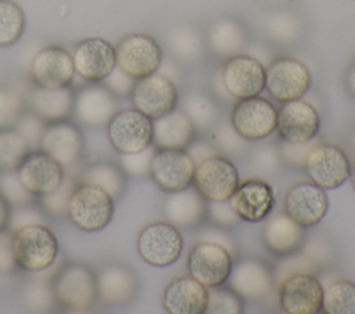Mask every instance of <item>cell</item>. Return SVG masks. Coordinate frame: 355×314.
<instances>
[{
    "label": "cell",
    "mask_w": 355,
    "mask_h": 314,
    "mask_svg": "<svg viewBox=\"0 0 355 314\" xmlns=\"http://www.w3.org/2000/svg\"><path fill=\"white\" fill-rule=\"evenodd\" d=\"M17 267L26 273L49 270L58 256V239L46 224H31L12 231Z\"/></svg>",
    "instance_id": "1"
},
{
    "label": "cell",
    "mask_w": 355,
    "mask_h": 314,
    "mask_svg": "<svg viewBox=\"0 0 355 314\" xmlns=\"http://www.w3.org/2000/svg\"><path fill=\"white\" fill-rule=\"evenodd\" d=\"M114 201L104 188L78 181L68 202L67 216L82 231H101L112 220Z\"/></svg>",
    "instance_id": "2"
},
{
    "label": "cell",
    "mask_w": 355,
    "mask_h": 314,
    "mask_svg": "<svg viewBox=\"0 0 355 314\" xmlns=\"http://www.w3.org/2000/svg\"><path fill=\"white\" fill-rule=\"evenodd\" d=\"M51 292L61 307L72 311L87 310L97 300L96 273L86 264L67 263L55 271Z\"/></svg>",
    "instance_id": "3"
},
{
    "label": "cell",
    "mask_w": 355,
    "mask_h": 314,
    "mask_svg": "<svg viewBox=\"0 0 355 314\" xmlns=\"http://www.w3.org/2000/svg\"><path fill=\"white\" fill-rule=\"evenodd\" d=\"M105 127L108 141L118 154H133L153 145V119L136 108L116 111Z\"/></svg>",
    "instance_id": "4"
},
{
    "label": "cell",
    "mask_w": 355,
    "mask_h": 314,
    "mask_svg": "<svg viewBox=\"0 0 355 314\" xmlns=\"http://www.w3.org/2000/svg\"><path fill=\"white\" fill-rule=\"evenodd\" d=\"M183 238L169 221H153L137 237V252L150 266L166 267L178 261L183 252Z\"/></svg>",
    "instance_id": "5"
},
{
    "label": "cell",
    "mask_w": 355,
    "mask_h": 314,
    "mask_svg": "<svg viewBox=\"0 0 355 314\" xmlns=\"http://www.w3.org/2000/svg\"><path fill=\"white\" fill-rule=\"evenodd\" d=\"M116 66L133 79L158 71L164 57L158 41L147 33H128L115 46Z\"/></svg>",
    "instance_id": "6"
},
{
    "label": "cell",
    "mask_w": 355,
    "mask_h": 314,
    "mask_svg": "<svg viewBox=\"0 0 355 314\" xmlns=\"http://www.w3.org/2000/svg\"><path fill=\"white\" fill-rule=\"evenodd\" d=\"M311 87L308 66L293 57H279L265 68V89L280 102L298 100Z\"/></svg>",
    "instance_id": "7"
},
{
    "label": "cell",
    "mask_w": 355,
    "mask_h": 314,
    "mask_svg": "<svg viewBox=\"0 0 355 314\" xmlns=\"http://www.w3.org/2000/svg\"><path fill=\"white\" fill-rule=\"evenodd\" d=\"M233 268L230 252L214 241L197 242L189 252V274L207 288H214L227 282Z\"/></svg>",
    "instance_id": "8"
},
{
    "label": "cell",
    "mask_w": 355,
    "mask_h": 314,
    "mask_svg": "<svg viewBox=\"0 0 355 314\" xmlns=\"http://www.w3.org/2000/svg\"><path fill=\"white\" fill-rule=\"evenodd\" d=\"M193 184L208 202L229 201L239 185V172L232 160L216 154L196 165Z\"/></svg>",
    "instance_id": "9"
},
{
    "label": "cell",
    "mask_w": 355,
    "mask_h": 314,
    "mask_svg": "<svg viewBox=\"0 0 355 314\" xmlns=\"http://www.w3.org/2000/svg\"><path fill=\"white\" fill-rule=\"evenodd\" d=\"M129 95L133 108L153 120L173 111L178 105L175 82L159 72L136 79Z\"/></svg>",
    "instance_id": "10"
},
{
    "label": "cell",
    "mask_w": 355,
    "mask_h": 314,
    "mask_svg": "<svg viewBox=\"0 0 355 314\" xmlns=\"http://www.w3.org/2000/svg\"><path fill=\"white\" fill-rule=\"evenodd\" d=\"M277 109L262 97H248L239 100L230 115V124L248 141H258L269 137L276 130Z\"/></svg>",
    "instance_id": "11"
},
{
    "label": "cell",
    "mask_w": 355,
    "mask_h": 314,
    "mask_svg": "<svg viewBox=\"0 0 355 314\" xmlns=\"http://www.w3.org/2000/svg\"><path fill=\"white\" fill-rule=\"evenodd\" d=\"M305 172L311 181L323 190L343 185L351 173V163L345 152L334 145L318 142L305 159Z\"/></svg>",
    "instance_id": "12"
},
{
    "label": "cell",
    "mask_w": 355,
    "mask_h": 314,
    "mask_svg": "<svg viewBox=\"0 0 355 314\" xmlns=\"http://www.w3.org/2000/svg\"><path fill=\"white\" fill-rule=\"evenodd\" d=\"M196 163L186 149H155L150 177L165 192L182 191L193 184Z\"/></svg>",
    "instance_id": "13"
},
{
    "label": "cell",
    "mask_w": 355,
    "mask_h": 314,
    "mask_svg": "<svg viewBox=\"0 0 355 314\" xmlns=\"http://www.w3.org/2000/svg\"><path fill=\"white\" fill-rule=\"evenodd\" d=\"M323 286L308 271L286 275L280 282V307L288 314H316L322 310Z\"/></svg>",
    "instance_id": "14"
},
{
    "label": "cell",
    "mask_w": 355,
    "mask_h": 314,
    "mask_svg": "<svg viewBox=\"0 0 355 314\" xmlns=\"http://www.w3.org/2000/svg\"><path fill=\"white\" fill-rule=\"evenodd\" d=\"M220 80L237 100L259 95L265 89V65L251 54H237L226 59Z\"/></svg>",
    "instance_id": "15"
},
{
    "label": "cell",
    "mask_w": 355,
    "mask_h": 314,
    "mask_svg": "<svg viewBox=\"0 0 355 314\" xmlns=\"http://www.w3.org/2000/svg\"><path fill=\"white\" fill-rule=\"evenodd\" d=\"M284 213L304 228L320 223L329 210L326 191L312 181L293 184L284 195Z\"/></svg>",
    "instance_id": "16"
},
{
    "label": "cell",
    "mask_w": 355,
    "mask_h": 314,
    "mask_svg": "<svg viewBox=\"0 0 355 314\" xmlns=\"http://www.w3.org/2000/svg\"><path fill=\"white\" fill-rule=\"evenodd\" d=\"M75 76L72 54L61 46H47L36 53L29 66V77L37 87L60 89L71 86Z\"/></svg>",
    "instance_id": "17"
},
{
    "label": "cell",
    "mask_w": 355,
    "mask_h": 314,
    "mask_svg": "<svg viewBox=\"0 0 355 314\" xmlns=\"http://www.w3.org/2000/svg\"><path fill=\"white\" fill-rule=\"evenodd\" d=\"M75 73L85 82L101 83L116 66L115 47L103 37H87L73 48Z\"/></svg>",
    "instance_id": "18"
},
{
    "label": "cell",
    "mask_w": 355,
    "mask_h": 314,
    "mask_svg": "<svg viewBox=\"0 0 355 314\" xmlns=\"http://www.w3.org/2000/svg\"><path fill=\"white\" fill-rule=\"evenodd\" d=\"M22 185L36 198L57 190L64 180V167L43 149H31L17 169Z\"/></svg>",
    "instance_id": "19"
},
{
    "label": "cell",
    "mask_w": 355,
    "mask_h": 314,
    "mask_svg": "<svg viewBox=\"0 0 355 314\" xmlns=\"http://www.w3.org/2000/svg\"><path fill=\"white\" fill-rule=\"evenodd\" d=\"M39 148L54 158L64 169H69L80 162L85 140L80 129L67 119L46 124Z\"/></svg>",
    "instance_id": "20"
},
{
    "label": "cell",
    "mask_w": 355,
    "mask_h": 314,
    "mask_svg": "<svg viewBox=\"0 0 355 314\" xmlns=\"http://www.w3.org/2000/svg\"><path fill=\"white\" fill-rule=\"evenodd\" d=\"M319 127L320 119L318 111L301 98L282 102V107L277 109L276 130L284 141H309L318 136Z\"/></svg>",
    "instance_id": "21"
},
{
    "label": "cell",
    "mask_w": 355,
    "mask_h": 314,
    "mask_svg": "<svg viewBox=\"0 0 355 314\" xmlns=\"http://www.w3.org/2000/svg\"><path fill=\"white\" fill-rule=\"evenodd\" d=\"M227 202L240 220L258 223L265 220L273 210L275 192L266 181L248 178L239 183Z\"/></svg>",
    "instance_id": "22"
},
{
    "label": "cell",
    "mask_w": 355,
    "mask_h": 314,
    "mask_svg": "<svg viewBox=\"0 0 355 314\" xmlns=\"http://www.w3.org/2000/svg\"><path fill=\"white\" fill-rule=\"evenodd\" d=\"M116 95L104 84L92 83L75 91L73 112L78 122L89 127L105 126L116 109Z\"/></svg>",
    "instance_id": "23"
},
{
    "label": "cell",
    "mask_w": 355,
    "mask_h": 314,
    "mask_svg": "<svg viewBox=\"0 0 355 314\" xmlns=\"http://www.w3.org/2000/svg\"><path fill=\"white\" fill-rule=\"evenodd\" d=\"M208 288L191 275L172 279L164 289L162 307L169 314H204Z\"/></svg>",
    "instance_id": "24"
},
{
    "label": "cell",
    "mask_w": 355,
    "mask_h": 314,
    "mask_svg": "<svg viewBox=\"0 0 355 314\" xmlns=\"http://www.w3.org/2000/svg\"><path fill=\"white\" fill-rule=\"evenodd\" d=\"M227 281L230 288L240 297L262 300L272 290L273 274L265 261L258 259H245L232 268Z\"/></svg>",
    "instance_id": "25"
},
{
    "label": "cell",
    "mask_w": 355,
    "mask_h": 314,
    "mask_svg": "<svg viewBox=\"0 0 355 314\" xmlns=\"http://www.w3.org/2000/svg\"><path fill=\"white\" fill-rule=\"evenodd\" d=\"M196 126L176 108L153 120V145L157 149H186L196 137Z\"/></svg>",
    "instance_id": "26"
},
{
    "label": "cell",
    "mask_w": 355,
    "mask_h": 314,
    "mask_svg": "<svg viewBox=\"0 0 355 314\" xmlns=\"http://www.w3.org/2000/svg\"><path fill=\"white\" fill-rule=\"evenodd\" d=\"M75 90L71 86L44 89L35 86L28 97L29 111L46 124L67 120L73 112Z\"/></svg>",
    "instance_id": "27"
},
{
    "label": "cell",
    "mask_w": 355,
    "mask_h": 314,
    "mask_svg": "<svg viewBox=\"0 0 355 314\" xmlns=\"http://www.w3.org/2000/svg\"><path fill=\"white\" fill-rule=\"evenodd\" d=\"M97 299L108 306H119L129 302L137 289L135 273L123 264L110 263L97 274Z\"/></svg>",
    "instance_id": "28"
},
{
    "label": "cell",
    "mask_w": 355,
    "mask_h": 314,
    "mask_svg": "<svg viewBox=\"0 0 355 314\" xmlns=\"http://www.w3.org/2000/svg\"><path fill=\"white\" fill-rule=\"evenodd\" d=\"M262 241L275 255L290 256L301 249L305 241V228L297 224L286 213H277L268 219L262 228Z\"/></svg>",
    "instance_id": "29"
},
{
    "label": "cell",
    "mask_w": 355,
    "mask_h": 314,
    "mask_svg": "<svg viewBox=\"0 0 355 314\" xmlns=\"http://www.w3.org/2000/svg\"><path fill=\"white\" fill-rule=\"evenodd\" d=\"M165 214L169 223L183 228L197 225L208 214V201L194 188L187 187L182 191L171 192L165 203Z\"/></svg>",
    "instance_id": "30"
},
{
    "label": "cell",
    "mask_w": 355,
    "mask_h": 314,
    "mask_svg": "<svg viewBox=\"0 0 355 314\" xmlns=\"http://www.w3.org/2000/svg\"><path fill=\"white\" fill-rule=\"evenodd\" d=\"M207 41L216 55L227 59L243 53L247 46V33L239 21L220 18L211 25Z\"/></svg>",
    "instance_id": "31"
},
{
    "label": "cell",
    "mask_w": 355,
    "mask_h": 314,
    "mask_svg": "<svg viewBox=\"0 0 355 314\" xmlns=\"http://www.w3.org/2000/svg\"><path fill=\"white\" fill-rule=\"evenodd\" d=\"M80 183H92L104 188L114 199H118L126 184V174L122 167L112 162H94L80 170Z\"/></svg>",
    "instance_id": "32"
},
{
    "label": "cell",
    "mask_w": 355,
    "mask_h": 314,
    "mask_svg": "<svg viewBox=\"0 0 355 314\" xmlns=\"http://www.w3.org/2000/svg\"><path fill=\"white\" fill-rule=\"evenodd\" d=\"M322 310L327 314H355V282L337 279L323 289Z\"/></svg>",
    "instance_id": "33"
},
{
    "label": "cell",
    "mask_w": 355,
    "mask_h": 314,
    "mask_svg": "<svg viewBox=\"0 0 355 314\" xmlns=\"http://www.w3.org/2000/svg\"><path fill=\"white\" fill-rule=\"evenodd\" d=\"M26 17L14 0H0V47L14 46L24 35Z\"/></svg>",
    "instance_id": "34"
},
{
    "label": "cell",
    "mask_w": 355,
    "mask_h": 314,
    "mask_svg": "<svg viewBox=\"0 0 355 314\" xmlns=\"http://www.w3.org/2000/svg\"><path fill=\"white\" fill-rule=\"evenodd\" d=\"M29 151L28 141L15 127L0 130V173L17 170Z\"/></svg>",
    "instance_id": "35"
},
{
    "label": "cell",
    "mask_w": 355,
    "mask_h": 314,
    "mask_svg": "<svg viewBox=\"0 0 355 314\" xmlns=\"http://www.w3.org/2000/svg\"><path fill=\"white\" fill-rule=\"evenodd\" d=\"M265 32L276 43L288 44L297 40L301 32V24L295 14L284 10L270 12L265 19Z\"/></svg>",
    "instance_id": "36"
},
{
    "label": "cell",
    "mask_w": 355,
    "mask_h": 314,
    "mask_svg": "<svg viewBox=\"0 0 355 314\" xmlns=\"http://www.w3.org/2000/svg\"><path fill=\"white\" fill-rule=\"evenodd\" d=\"M76 166L78 165H75L69 169H64L65 174H64V180H62L61 185L57 190H54L53 192L39 198L40 206H42L40 209H43L44 212L54 214V216H65L67 214L71 194L79 181L80 170L76 172Z\"/></svg>",
    "instance_id": "37"
},
{
    "label": "cell",
    "mask_w": 355,
    "mask_h": 314,
    "mask_svg": "<svg viewBox=\"0 0 355 314\" xmlns=\"http://www.w3.org/2000/svg\"><path fill=\"white\" fill-rule=\"evenodd\" d=\"M183 111L191 119L196 127H211L218 116V108L215 102L202 93H191L184 100Z\"/></svg>",
    "instance_id": "38"
},
{
    "label": "cell",
    "mask_w": 355,
    "mask_h": 314,
    "mask_svg": "<svg viewBox=\"0 0 355 314\" xmlns=\"http://www.w3.org/2000/svg\"><path fill=\"white\" fill-rule=\"evenodd\" d=\"M25 112V98L17 90L0 86V130L15 127Z\"/></svg>",
    "instance_id": "39"
},
{
    "label": "cell",
    "mask_w": 355,
    "mask_h": 314,
    "mask_svg": "<svg viewBox=\"0 0 355 314\" xmlns=\"http://www.w3.org/2000/svg\"><path fill=\"white\" fill-rule=\"evenodd\" d=\"M169 48L182 59H194L201 54L202 39L197 30L189 26H182L171 33Z\"/></svg>",
    "instance_id": "40"
},
{
    "label": "cell",
    "mask_w": 355,
    "mask_h": 314,
    "mask_svg": "<svg viewBox=\"0 0 355 314\" xmlns=\"http://www.w3.org/2000/svg\"><path fill=\"white\" fill-rule=\"evenodd\" d=\"M241 311V297L232 288H223L222 285L208 288L207 314H240Z\"/></svg>",
    "instance_id": "41"
},
{
    "label": "cell",
    "mask_w": 355,
    "mask_h": 314,
    "mask_svg": "<svg viewBox=\"0 0 355 314\" xmlns=\"http://www.w3.org/2000/svg\"><path fill=\"white\" fill-rule=\"evenodd\" d=\"M0 194L11 206L33 203L36 198L22 185L17 170L0 173Z\"/></svg>",
    "instance_id": "42"
},
{
    "label": "cell",
    "mask_w": 355,
    "mask_h": 314,
    "mask_svg": "<svg viewBox=\"0 0 355 314\" xmlns=\"http://www.w3.org/2000/svg\"><path fill=\"white\" fill-rule=\"evenodd\" d=\"M155 147L150 145L143 151L133 154H119V166L125 172L126 176L132 177H143L150 173V165L153 155L155 152Z\"/></svg>",
    "instance_id": "43"
},
{
    "label": "cell",
    "mask_w": 355,
    "mask_h": 314,
    "mask_svg": "<svg viewBox=\"0 0 355 314\" xmlns=\"http://www.w3.org/2000/svg\"><path fill=\"white\" fill-rule=\"evenodd\" d=\"M31 224H46L43 212L33 206V203L11 206L8 227L11 231L31 225Z\"/></svg>",
    "instance_id": "44"
},
{
    "label": "cell",
    "mask_w": 355,
    "mask_h": 314,
    "mask_svg": "<svg viewBox=\"0 0 355 314\" xmlns=\"http://www.w3.org/2000/svg\"><path fill=\"white\" fill-rule=\"evenodd\" d=\"M44 127H46V123L39 116H36L33 112H25L15 126V129L28 141L31 149L39 148Z\"/></svg>",
    "instance_id": "45"
},
{
    "label": "cell",
    "mask_w": 355,
    "mask_h": 314,
    "mask_svg": "<svg viewBox=\"0 0 355 314\" xmlns=\"http://www.w3.org/2000/svg\"><path fill=\"white\" fill-rule=\"evenodd\" d=\"M316 144H318V141H315V138L305 141V142H288V141L283 140L282 156L287 163H291L295 166H304L309 151Z\"/></svg>",
    "instance_id": "46"
},
{
    "label": "cell",
    "mask_w": 355,
    "mask_h": 314,
    "mask_svg": "<svg viewBox=\"0 0 355 314\" xmlns=\"http://www.w3.org/2000/svg\"><path fill=\"white\" fill-rule=\"evenodd\" d=\"M133 77H130L128 73H125L121 68L115 66L111 73L101 82L111 93L115 95H126L130 94V90L135 84Z\"/></svg>",
    "instance_id": "47"
},
{
    "label": "cell",
    "mask_w": 355,
    "mask_h": 314,
    "mask_svg": "<svg viewBox=\"0 0 355 314\" xmlns=\"http://www.w3.org/2000/svg\"><path fill=\"white\" fill-rule=\"evenodd\" d=\"M208 214L222 227H230L239 220L237 214L234 213L227 201L208 202Z\"/></svg>",
    "instance_id": "48"
},
{
    "label": "cell",
    "mask_w": 355,
    "mask_h": 314,
    "mask_svg": "<svg viewBox=\"0 0 355 314\" xmlns=\"http://www.w3.org/2000/svg\"><path fill=\"white\" fill-rule=\"evenodd\" d=\"M17 267L12 253V231L1 230L0 231V271L10 273Z\"/></svg>",
    "instance_id": "49"
},
{
    "label": "cell",
    "mask_w": 355,
    "mask_h": 314,
    "mask_svg": "<svg viewBox=\"0 0 355 314\" xmlns=\"http://www.w3.org/2000/svg\"><path fill=\"white\" fill-rule=\"evenodd\" d=\"M244 138L241 136L237 134V131L233 129V126L230 124H223L219 131L216 133V141L219 144V147L230 154H234L237 151L241 149V147L244 145Z\"/></svg>",
    "instance_id": "50"
},
{
    "label": "cell",
    "mask_w": 355,
    "mask_h": 314,
    "mask_svg": "<svg viewBox=\"0 0 355 314\" xmlns=\"http://www.w3.org/2000/svg\"><path fill=\"white\" fill-rule=\"evenodd\" d=\"M186 151L190 154V156H191V159L194 160L196 165L200 163V162H202L204 159H207V158H209V156L216 155L215 148H214L212 145H209L208 142H204V141L194 142V144L191 142V144L186 148Z\"/></svg>",
    "instance_id": "51"
},
{
    "label": "cell",
    "mask_w": 355,
    "mask_h": 314,
    "mask_svg": "<svg viewBox=\"0 0 355 314\" xmlns=\"http://www.w3.org/2000/svg\"><path fill=\"white\" fill-rule=\"evenodd\" d=\"M205 239L207 241H214V242H218V243H220V245H223L229 252H232L233 250V242H232V239L229 238V237H226L225 234H222V232H219V231H209L207 235H205Z\"/></svg>",
    "instance_id": "52"
},
{
    "label": "cell",
    "mask_w": 355,
    "mask_h": 314,
    "mask_svg": "<svg viewBox=\"0 0 355 314\" xmlns=\"http://www.w3.org/2000/svg\"><path fill=\"white\" fill-rule=\"evenodd\" d=\"M10 213H11V205L0 194V231L8 227Z\"/></svg>",
    "instance_id": "53"
},
{
    "label": "cell",
    "mask_w": 355,
    "mask_h": 314,
    "mask_svg": "<svg viewBox=\"0 0 355 314\" xmlns=\"http://www.w3.org/2000/svg\"><path fill=\"white\" fill-rule=\"evenodd\" d=\"M347 87L352 97H355V62L349 66L347 72Z\"/></svg>",
    "instance_id": "54"
},
{
    "label": "cell",
    "mask_w": 355,
    "mask_h": 314,
    "mask_svg": "<svg viewBox=\"0 0 355 314\" xmlns=\"http://www.w3.org/2000/svg\"><path fill=\"white\" fill-rule=\"evenodd\" d=\"M349 180H351V185L355 191V165L351 166V173H349Z\"/></svg>",
    "instance_id": "55"
},
{
    "label": "cell",
    "mask_w": 355,
    "mask_h": 314,
    "mask_svg": "<svg viewBox=\"0 0 355 314\" xmlns=\"http://www.w3.org/2000/svg\"><path fill=\"white\" fill-rule=\"evenodd\" d=\"M352 147H354V151H355V134L352 136Z\"/></svg>",
    "instance_id": "56"
},
{
    "label": "cell",
    "mask_w": 355,
    "mask_h": 314,
    "mask_svg": "<svg viewBox=\"0 0 355 314\" xmlns=\"http://www.w3.org/2000/svg\"><path fill=\"white\" fill-rule=\"evenodd\" d=\"M269 1H284V0H269Z\"/></svg>",
    "instance_id": "57"
}]
</instances>
